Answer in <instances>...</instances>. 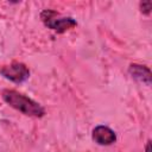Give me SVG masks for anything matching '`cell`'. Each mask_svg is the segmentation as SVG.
<instances>
[{
	"mask_svg": "<svg viewBox=\"0 0 152 152\" xmlns=\"http://www.w3.org/2000/svg\"><path fill=\"white\" fill-rule=\"evenodd\" d=\"M2 100L15 110L33 118H43L45 115V108L36 102L34 100L25 96L24 94L13 90V89H5L1 93Z\"/></svg>",
	"mask_w": 152,
	"mask_h": 152,
	"instance_id": "6da1fadb",
	"label": "cell"
},
{
	"mask_svg": "<svg viewBox=\"0 0 152 152\" xmlns=\"http://www.w3.org/2000/svg\"><path fill=\"white\" fill-rule=\"evenodd\" d=\"M40 19L48 28H51L57 33H63L68 30L74 28L77 25V21L74 18L62 17L58 12L53 10H44L40 13Z\"/></svg>",
	"mask_w": 152,
	"mask_h": 152,
	"instance_id": "7a4b0ae2",
	"label": "cell"
},
{
	"mask_svg": "<svg viewBox=\"0 0 152 152\" xmlns=\"http://www.w3.org/2000/svg\"><path fill=\"white\" fill-rule=\"evenodd\" d=\"M0 74L6 78L14 83H23L30 77V70L26 64L21 62H12L8 65H4L0 68Z\"/></svg>",
	"mask_w": 152,
	"mask_h": 152,
	"instance_id": "3957f363",
	"label": "cell"
},
{
	"mask_svg": "<svg viewBox=\"0 0 152 152\" xmlns=\"http://www.w3.org/2000/svg\"><path fill=\"white\" fill-rule=\"evenodd\" d=\"M91 138L96 144L102 145V146H108L116 141L115 132L104 125L96 126L91 132Z\"/></svg>",
	"mask_w": 152,
	"mask_h": 152,
	"instance_id": "277c9868",
	"label": "cell"
},
{
	"mask_svg": "<svg viewBox=\"0 0 152 152\" xmlns=\"http://www.w3.org/2000/svg\"><path fill=\"white\" fill-rule=\"evenodd\" d=\"M128 72H129V75H131L134 80H137L138 82L144 83V84H146V86H151L152 75H151V70H150L147 66L141 65V64L133 63V64L129 65Z\"/></svg>",
	"mask_w": 152,
	"mask_h": 152,
	"instance_id": "5b68a950",
	"label": "cell"
},
{
	"mask_svg": "<svg viewBox=\"0 0 152 152\" xmlns=\"http://www.w3.org/2000/svg\"><path fill=\"white\" fill-rule=\"evenodd\" d=\"M151 10H152V2H151L150 0H147V1H141V2H140V11H141V13H144V14H150Z\"/></svg>",
	"mask_w": 152,
	"mask_h": 152,
	"instance_id": "8992f818",
	"label": "cell"
},
{
	"mask_svg": "<svg viewBox=\"0 0 152 152\" xmlns=\"http://www.w3.org/2000/svg\"><path fill=\"white\" fill-rule=\"evenodd\" d=\"M150 147H151V141L148 140L147 144H146V152H150Z\"/></svg>",
	"mask_w": 152,
	"mask_h": 152,
	"instance_id": "52a82bcc",
	"label": "cell"
}]
</instances>
